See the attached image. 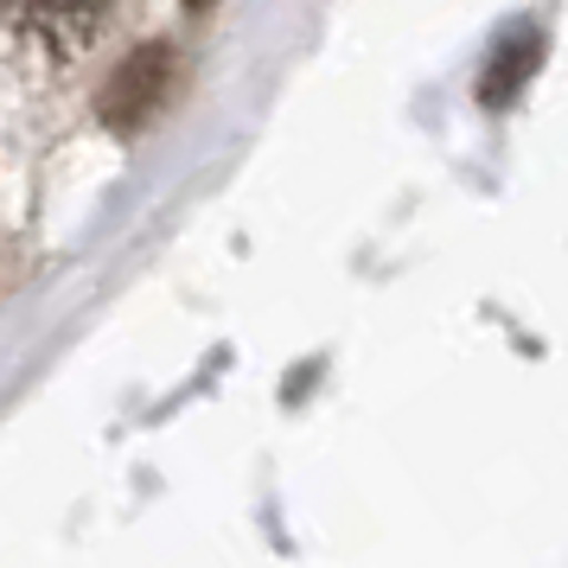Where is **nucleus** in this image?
<instances>
[{"label":"nucleus","instance_id":"nucleus-1","mask_svg":"<svg viewBox=\"0 0 568 568\" xmlns=\"http://www.w3.org/2000/svg\"><path fill=\"white\" fill-rule=\"evenodd\" d=\"M166 83H173V52L166 45H134L115 78L103 83V122L115 134H134L160 103H166Z\"/></svg>","mask_w":568,"mask_h":568},{"label":"nucleus","instance_id":"nucleus-2","mask_svg":"<svg viewBox=\"0 0 568 568\" xmlns=\"http://www.w3.org/2000/svg\"><path fill=\"white\" fill-rule=\"evenodd\" d=\"M109 0H13V27L52 58H78L97 27H103Z\"/></svg>","mask_w":568,"mask_h":568},{"label":"nucleus","instance_id":"nucleus-3","mask_svg":"<svg viewBox=\"0 0 568 568\" xmlns=\"http://www.w3.org/2000/svg\"><path fill=\"white\" fill-rule=\"evenodd\" d=\"M185 7H192V13H211V7H217V0H185Z\"/></svg>","mask_w":568,"mask_h":568}]
</instances>
